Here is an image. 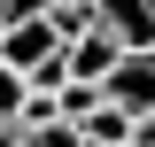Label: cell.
I'll return each instance as SVG.
<instances>
[{"label":"cell","instance_id":"cell-1","mask_svg":"<svg viewBox=\"0 0 155 147\" xmlns=\"http://www.w3.org/2000/svg\"><path fill=\"white\" fill-rule=\"evenodd\" d=\"M101 93H109L116 109L147 116L155 109V47H124V54L109 62V77H101Z\"/></svg>","mask_w":155,"mask_h":147},{"label":"cell","instance_id":"cell-2","mask_svg":"<svg viewBox=\"0 0 155 147\" xmlns=\"http://www.w3.org/2000/svg\"><path fill=\"white\" fill-rule=\"evenodd\" d=\"M116 54H124V47H116V31H109V23H78V31L62 39V70H70V77H85V85H101Z\"/></svg>","mask_w":155,"mask_h":147},{"label":"cell","instance_id":"cell-3","mask_svg":"<svg viewBox=\"0 0 155 147\" xmlns=\"http://www.w3.org/2000/svg\"><path fill=\"white\" fill-rule=\"evenodd\" d=\"M54 47H62L54 16H16V23H0V62H8V70H31V62H47Z\"/></svg>","mask_w":155,"mask_h":147},{"label":"cell","instance_id":"cell-4","mask_svg":"<svg viewBox=\"0 0 155 147\" xmlns=\"http://www.w3.org/2000/svg\"><path fill=\"white\" fill-rule=\"evenodd\" d=\"M93 23H109L116 47H155V0H93Z\"/></svg>","mask_w":155,"mask_h":147},{"label":"cell","instance_id":"cell-5","mask_svg":"<svg viewBox=\"0 0 155 147\" xmlns=\"http://www.w3.org/2000/svg\"><path fill=\"white\" fill-rule=\"evenodd\" d=\"M16 139H23V147H85L70 116H39V124H16Z\"/></svg>","mask_w":155,"mask_h":147},{"label":"cell","instance_id":"cell-6","mask_svg":"<svg viewBox=\"0 0 155 147\" xmlns=\"http://www.w3.org/2000/svg\"><path fill=\"white\" fill-rule=\"evenodd\" d=\"M16 109H23V70L0 62V124H16Z\"/></svg>","mask_w":155,"mask_h":147},{"label":"cell","instance_id":"cell-7","mask_svg":"<svg viewBox=\"0 0 155 147\" xmlns=\"http://www.w3.org/2000/svg\"><path fill=\"white\" fill-rule=\"evenodd\" d=\"M16 16H47V0H0V23H16Z\"/></svg>","mask_w":155,"mask_h":147},{"label":"cell","instance_id":"cell-8","mask_svg":"<svg viewBox=\"0 0 155 147\" xmlns=\"http://www.w3.org/2000/svg\"><path fill=\"white\" fill-rule=\"evenodd\" d=\"M47 8H85V16H93V0H47Z\"/></svg>","mask_w":155,"mask_h":147},{"label":"cell","instance_id":"cell-9","mask_svg":"<svg viewBox=\"0 0 155 147\" xmlns=\"http://www.w3.org/2000/svg\"><path fill=\"white\" fill-rule=\"evenodd\" d=\"M0 147H23V139H16V124H0Z\"/></svg>","mask_w":155,"mask_h":147},{"label":"cell","instance_id":"cell-10","mask_svg":"<svg viewBox=\"0 0 155 147\" xmlns=\"http://www.w3.org/2000/svg\"><path fill=\"white\" fill-rule=\"evenodd\" d=\"M116 147H132V139H116Z\"/></svg>","mask_w":155,"mask_h":147},{"label":"cell","instance_id":"cell-11","mask_svg":"<svg viewBox=\"0 0 155 147\" xmlns=\"http://www.w3.org/2000/svg\"><path fill=\"white\" fill-rule=\"evenodd\" d=\"M147 147H155V139H147Z\"/></svg>","mask_w":155,"mask_h":147}]
</instances>
